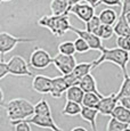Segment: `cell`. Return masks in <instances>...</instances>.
Listing matches in <instances>:
<instances>
[{"label": "cell", "instance_id": "1", "mask_svg": "<svg viewBox=\"0 0 130 131\" xmlns=\"http://www.w3.org/2000/svg\"><path fill=\"white\" fill-rule=\"evenodd\" d=\"M102 55L99 58L95 59V66H99L103 63H112V64L116 65L121 69L122 74L123 77H127L128 75V72H127V65L129 64L130 62V55L129 51L122 49L120 47L116 48H111V49H107V48L104 47V49L102 50Z\"/></svg>", "mask_w": 130, "mask_h": 131}, {"label": "cell", "instance_id": "2", "mask_svg": "<svg viewBox=\"0 0 130 131\" xmlns=\"http://www.w3.org/2000/svg\"><path fill=\"white\" fill-rule=\"evenodd\" d=\"M2 106L6 110L7 116L10 122L26 120L34 114V105L24 98H15Z\"/></svg>", "mask_w": 130, "mask_h": 131}, {"label": "cell", "instance_id": "3", "mask_svg": "<svg viewBox=\"0 0 130 131\" xmlns=\"http://www.w3.org/2000/svg\"><path fill=\"white\" fill-rule=\"evenodd\" d=\"M38 25L42 27H47L55 37H63L67 31H71L69 14L64 15H45L40 17L38 21Z\"/></svg>", "mask_w": 130, "mask_h": 131}, {"label": "cell", "instance_id": "4", "mask_svg": "<svg viewBox=\"0 0 130 131\" xmlns=\"http://www.w3.org/2000/svg\"><path fill=\"white\" fill-rule=\"evenodd\" d=\"M31 67L36 70H45L52 64V57L50 56L48 51H46L42 48H34V50L32 51L31 56H30L29 60Z\"/></svg>", "mask_w": 130, "mask_h": 131}, {"label": "cell", "instance_id": "5", "mask_svg": "<svg viewBox=\"0 0 130 131\" xmlns=\"http://www.w3.org/2000/svg\"><path fill=\"white\" fill-rule=\"evenodd\" d=\"M52 64L56 66L62 75H67L77 66V59L74 55H65L58 52L55 57H52Z\"/></svg>", "mask_w": 130, "mask_h": 131}, {"label": "cell", "instance_id": "6", "mask_svg": "<svg viewBox=\"0 0 130 131\" xmlns=\"http://www.w3.org/2000/svg\"><path fill=\"white\" fill-rule=\"evenodd\" d=\"M95 63L94 60L90 63H80V64H77V66L74 67V70L72 71L70 74L67 75H64L65 80L67 81V83L71 85H74V84H78L79 81L84 77V75L89 74L91 72V70L95 69Z\"/></svg>", "mask_w": 130, "mask_h": 131}, {"label": "cell", "instance_id": "7", "mask_svg": "<svg viewBox=\"0 0 130 131\" xmlns=\"http://www.w3.org/2000/svg\"><path fill=\"white\" fill-rule=\"evenodd\" d=\"M33 39H26V38H17L7 32L0 33V52H1V59H4V55L10 52L16 47L17 43H24V42H31Z\"/></svg>", "mask_w": 130, "mask_h": 131}, {"label": "cell", "instance_id": "8", "mask_svg": "<svg viewBox=\"0 0 130 131\" xmlns=\"http://www.w3.org/2000/svg\"><path fill=\"white\" fill-rule=\"evenodd\" d=\"M9 74L16 75V77H32L33 73L29 70L26 60L23 57L15 55L8 60Z\"/></svg>", "mask_w": 130, "mask_h": 131}, {"label": "cell", "instance_id": "9", "mask_svg": "<svg viewBox=\"0 0 130 131\" xmlns=\"http://www.w3.org/2000/svg\"><path fill=\"white\" fill-rule=\"evenodd\" d=\"M30 124H34L36 127L44 128V129H50L51 131H63L56 122L52 119V115H44V114H33L31 117L25 120Z\"/></svg>", "mask_w": 130, "mask_h": 131}, {"label": "cell", "instance_id": "10", "mask_svg": "<svg viewBox=\"0 0 130 131\" xmlns=\"http://www.w3.org/2000/svg\"><path fill=\"white\" fill-rule=\"evenodd\" d=\"M71 31L74 32L78 37L86 40V41L88 42V45L90 46L91 50H98V51H102V50L104 49L102 39L97 36L96 33H91V32L87 31V30L77 29V27H74V26H71Z\"/></svg>", "mask_w": 130, "mask_h": 131}, {"label": "cell", "instance_id": "11", "mask_svg": "<svg viewBox=\"0 0 130 131\" xmlns=\"http://www.w3.org/2000/svg\"><path fill=\"white\" fill-rule=\"evenodd\" d=\"M70 13L75 15L80 21L87 23L89 19H91L95 16V7L88 2H84V4L79 2V4H75L71 7Z\"/></svg>", "mask_w": 130, "mask_h": 131}, {"label": "cell", "instance_id": "12", "mask_svg": "<svg viewBox=\"0 0 130 131\" xmlns=\"http://www.w3.org/2000/svg\"><path fill=\"white\" fill-rule=\"evenodd\" d=\"M117 105H119V98L116 94H111L110 96H104L102 98L97 106V110L102 115L106 116V115H112Z\"/></svg>", "mask_w": 130, "mask_h": 131}, {"label": "cell", "instance_id": "13", "mask_svg": "<svg viewBox=\"0 0 130 131\" xmlns=\"http://www.w3.org/2000/svg\"><path fill=\"white\" fill-rule=\"evenodd\" d=\"M51 85L52 78H48L46 75H36L32 80V89L42 95L50 94Z\"/></svg>", "mask_w": 130, "mask_h": 131}, {"label": "cell", "instance_id": "14", "mask_svg": "<svg viewBox=\"0 0 130 131\" xmlns=\"http://www.w3.org/2000/svg\"><path fill=\"white\" fill-rule=\"evenodd\" d=\"M70 88V84L67 83V81L65 80L64 75L63 77H56L52 78V85H51V91L50 95L54 98H59L62 97V95L64 92H66V90Z\"/></svg>", "mask_w": 130, "mask_h": 131}, {"label": "cell", "instance_id": "15", "mask_svg": "<svg viewBox=\"0 0 130 131\" xmlns=\"http://www.w3.org/2000/svg\"><path fill=\"white\" fill-rule=\"evenodd\" d=\"M98 110L97 108H91V107H86L83 106L81 111V119H83L84 121L90 124L91 130L92 131H98L97 130V124H96V119H97V115H98Z\"/></svg>", "mask_w": 130, "mask_h": 131}, {"label": "cell", "instance_id": "16", "mask_svg": "<svg viewBox=\"0 0 130 131\" xmlns=\"http://www.w3.org/2000/svg\"><path fill=\"white\" fill-rule=\"evenodd\" d=\"M78 84L81 87V89L83 90L84 92H97V94H101V92L98 91V89H97L96 79H95V77L91 74V73L84 75V77L79 81Z\"/></svg>", "mask_w": 130, "mask_h": 131}, {"label": "cell", "instance_id": "17", "mask_svg": "<svg viewBox=\"0 0 130 131\" xmlns=\"http://www.w3.org/2000/svg\"><path fill=\"white\" fill-rule=\"evenodd\" d=\"M71 5L69 0H51L50 10L52 15H64L70 14Z\"/></svg>", "mask_w": 130, "mask_h": 131}, {"label": "cell", "instance_id": "18", "mask_svg": "<svg viewBox=\"0 0 130 131\" xmlns=\"http://www.w3.org/2000/svg\"><path fill=\"white\" fill-rule=\"evenodd\" d=\"M65 94H66V100H72V102L82 104V100H83L86 92L81 89V87L79 84H74V85H71L66 90Z\"/></svg>", "mask_w": 130, "mask_h": 131}, {"label": "cell", "instance_id": "19", "mask_svg": "<svg viewBox=\"0 0 130 131\" xmlns=\"http://www.w3.org/2000/svg\"><path fill=\"white\" fill-rule=\"evenodd\" d=\"M114 32L117 37L121 36H130V26L127 22L126 15L120 14L116 23L114 24Z\"/></svg>", "mask_w": 130, "mask_h": 131}, {"label": "cell", "instance_id": "20", "mask_svg": "<svg viewBox=\"0 0 130 131\" xmlns=\"http://www.w3.org/2000/svg\"><path fill=\"white\" fill-rule=\"evenodd\" d=\"M104 96L102 94H97V92H86L82 100V106L86 107H91V108H97L101 99Z\"/></svg>", "mask_w": 130, "mask_h": 131}, {"label": "cell", "instance_id": "21", "mask_svg": "<svg viewBox=\"0 0 130 131\" xmlns=\"http://www.w3.org/2000/svg\"><path fill=\"white\" fill-rule=\"evenodd\" d=\"M82 107H83L82 104L72 102V100H66V104H65L63 111H62V114L69 115V116H77V115L81 114Z\"/></svg>", "mask_w": 130, "mask_h": 131}, {"label": "cell", "instance_id": "22", "mask_svg": "<svg viewBox=\"0 0 130 131\" xmlns=\"http://www.w3.org/2000/svg\"><path fill=\"white\" fill-rule=\"evenodd\" d=\"M99 18H101L102 24H107V25H114L117 21V14L114 9L106 8L103 9L99 13Z\"/></svg>", "mask_w": 130, "mask_h": 131}, {"label": "cell", "instance_id": "23", "mask_svg": "<svg viewBox=\"0 0 130 131\" xmlns=\"http://www.w3.org/2000/svg\"><path fill=\"white\" fill-rule=\"evenodd\" d=\"M111 116L115 117L119 121H121V122L123 123H127V124L130 125V110L124 106H122V105H117L115 107V110H114V112L112 113Z\"/></svg>", "mask_w": 130, "mask_h": 131}, {"label": "cell", "instance_id": "24", "mask_svg": "<svg viewBox=\"0 0 130 131\" xmlns=\"http://www.w3.org/2000/svg\"><path fill=\"white\" fill-rule=\"evenodd\" d=\"M97 36L101 38L102 40H107L111 39L113 37V34H115L114 32V25H107V24H102L101 27L97 31Z\"/></svg>", "mask_w": 130, "mask_h": 131}, {"label": "cell", "instance_id": "25", "mask_svg": "<svg viewBox=\"0 0 130 131\" xmlns=\"http://www.w3.org/2000/svg\"><path fill=\"white\" fill-rule=\"evenodd\" d=\"M34 114H44V115H49L51 114V110L49 106L48 102L45 98L39 100L36 105H34Z\"/></svg>", "mask_w": 130, "mask_h": 131}, {"label": "cell", "instance_id": "26", "mask_svg": "<svg viewBox=\"0 0 130 131\" xmlns=\"http://www.w3.org/2000/svg\"><path fill=\"white\" fill-rule=\"evenodd\" d=\"M128 127H129V124L121 122V121H119L117 119L112 116L111 119H110L109 123H107L106 131H122V130H124L126 128H128Z\"/></svg>", "mask_w": 130, "mask_h": 131}, {"label": "cell", "instance_id": "27", "mask_svg": "<svg viewBox=\"0 0 130 131\" xmlns=\"http://www.w3.org/2000/svg\"><path fill=\"white\" fill-rule=\"evenodd\" d=\"M58 51L65 55H74L77 52L74 41H64L58 45Z\"/></svg>", "mask_w": 130, "mask_h": 131}, {"label": "cell", "instance_id": "28", "mask_svg": "<svg viewBox=\"0 0 130 131\" xmlns=\"http://www.w3.org/2000/svg\"><path fill=\"white\" fill-rule=\"evenodd\" d=\"M101 25H102V22H101L99 16L95 15L91 19H89V21L86 23V30L89 32H91V33H97L98 29L101 27Z\"/></svg>", "mask_w": 130, "mask_h": 131}, {"label": "cell", "instance_id": "29", "mask_svg": "<svg viewBox=\"0 0 130 131\" xmlns=\"http://www.w3.org/2000/svg\"><path fill=\"white\" fill-rule=\"evenodd\" d=\"M74 45H75L77 52H79V54H86V52H88L91 49L90 46L88 45V42L80 37H78L74 40Z\"/></svg>", "mask_w": 130, "mask_h": 131}, {"label": "cell", "instance_id": "30", "mask_svg": "<svg viewBox=\"0 0 130 131\" xmlns=\"http://www.w3.org/2000/svg\"><path fill=\"white\" fill-rule=\"evenodd\" d=\"M116 96H117V98L124 97V96H130V77L129 75L124 77L123 82L121 84V88H120Z\"/></svg>", "mask_w": 130, "mask_h": 131}, {"label": "cell", "instance_id": "31", "mask_svg": "<svg viewBox=\"0 0 130 131\" xmlns=\"http://www.w3.org/2000/svg\"><path fill=\"white\" fill-rule=\"evenodd\" d=\"M10 124L14 125V131H32L30 123L26 122L25 120L10 122Z\"/></svg>", "mask_w": 130, "mask_h": 131}, {"label": "cell", "instance_id": "32", "mask_svg": "<svg viewBox=\"0 0 130 131\" xmlns=\"http://www.w3.org/2000/svg\"><path fill=\"white\" fill-rule=\"evenodd\" d=\"M116 45H117V47L122 48V49H124V50H127V51L130 52V36L117 37Z\"/></svg>", "mask_w": 130, "mask_h": 131}, {"label": "cell", "instance_id": "33", "mask_svg": "<svg viewBox=\"0 0 130 131\" xmlns=\"http://www.w3.org/2000/svg\"><path fill=\"white\" fill-rule=\"evenodd\" d=\"M7 74H9L8 63H6L4 59H1V62H0V79H4Z\"/></svg>", "mask_w": 130, "mask_h": 131}, {"label": "cell", "instance_id": "34", "mask_svg": "<svg viewBox=\"0 0 130 131\" xmlns=\"http://www.w3.org/2000/svg\"><path fill=\"white\" fill-rule=\"evenodd\" d=\"M101 4L106 5L109 7H115L122 4V0H101Z\"/></svg>", "mask_w": 130, "mask_h": 131}, {"label": "cell", "instance_id": "35", "mask_svg": "<svg viewBox=\"0 0 130 131\" xmlns=\"http://www.w3.org/2000/svg\"><path fill=\"white\" fill-rule=\"evenodd\" d=\"M127 13H130V0H122L121 14L122 15H126Z\"/></svg>", "mask_w": 130, "mask_h": 131}, {"label": "cell", "instance_id": "36", "mask_svg": "<svg viewBox=\"0 0 130 131\" xmlns=\"http://www.w3.org/2000/svg\"><path fill=\"white\" fill-rule=\"evenodd\" d=\"M119 104L130 110V96H124V97L119 98Z\"/></svg>", "mask_w": 130, "mask_h": 131}, {"label": "cell", "instance_id": "37", "mask_svg": "<svg viewBox=\"0 0 130 131\" xmlns=\"http://www.w3.org/2000/svg\"><path fill=\"white\" fill-rule=\"evenodd\" d=\"M84 1L88 2V4H90V5H92L95 8H96V7L101 4V0H84Z\"/></svg>", "mask_w": 130, "mask_h": 131}, {"label": "cell", "instance_id": "38", "mask_svg": "<svg viewBox=\"0 0 130 131\" xmlns=\"http://www.w3.org/2000/svg\"><path fill=\"white\" fill-rule=\"evenodd\" d=\"M71 131H88V130L84 129L83 127H75V128H73Z\"/></svg>", "mask_w": 130, "mask_h": 131}, {"label": "cell", "instance_id": "39", "mask_svg": "<svg viewBox=\"0 0 130 131\" xmlns=\"http://www.w3.org/2000/svg\"><path fill=\"white\" fill-rule=\"evenodd\" d=\"M70 1V5H71V7L73 6V5H75V4H79L80 1H81V0H69Z\"/></svg>", "mask_w": 130, "mask_h": 131}, {"label": "cell", "instance_id": "40", "mask_svg": "<svg viewBox=\"0 0 130 131\" xmlns=\"http://www.w3.org/2000/svg\"><path fill=\"white\" fill-rule=\"evenodd\" d=\"M126 18H127V22H128V24L130 26V13H127L126 14Z\"/></svg>", "mask_w": 130, "mask_h": 131}, {"label": "cell", "instance_id": "41", "mask_svg": "<svg viewBox=\"0 0 130 131\" xmlns=\"http://www.w3.org/2000/svg\"><path fill=\"white\" fill-rule=\"evenodd\" d=\"M122 131H130V127H128V128H126L124 130H122Z\"/></svg>", "mask_w": 130, "mask_h": 131}, {"label": "cell", "instance_id": "42", "mask_svg": "<svg viewBox=\"0 0 130 131\" xmlns=\"http://www.w3.org/2000/svg\"><path fill=\"white\" fill-rule=\"evenodd\" d=\"M2 2H9V1H12V0H1Z\"/></svg>", "mask_w": 130, "mask_h": 131}]
</instances>
